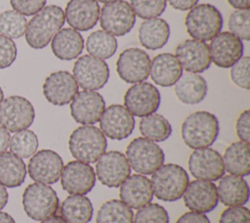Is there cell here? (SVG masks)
Wrapping results in <instances>:
<instances>
[{"label": "cell", "mask_w": 250, "mask_h": 223, "mask_svg": "<svg viewBox=\"0 0 250 223\" xmlns=\"http://www.w3.org/2000/svg\"><path fill=\"white\" fill-rule=\"evenodd\" d=\"M65 21L63 10L57 5H49L36 13L28 22L25 40L33 49L45 48Z\"/></svg>", "instance_id": "obj_1"}, {"label": "cell", "mask_w": 250, "mask_h": 223, "mask_svg": "<svg viewBox=\"0 0 250 223\" xmlns=\"http://www.w3.org/2000/svg\"><path fill=\"white\" fill-rule=\"evenodd\" d=\"M220 124L214 113L199 111L190 113L182 124V138L190 149H202L211 146L218 138Z\"/></svg>", "instance_id": "obj_2"}, {"label": "cell", "mask_w": 250, "mask_h": 223, "mask_svg": "<svg viewBox=\"0 0 250 223\" xmlns=\"http://www.w3.org/2000/svg\"><path fill=\"white\" fill-rule=\"evenodd\" d=\"M106 138L96 126L82 125L70 134L68 149L74 158L86 163L96 162L105 153Z\"/></svg>", "instance_id": "obj_3"}, {"label": "cell", "mask_w": 250, "mask_h": 223, "mask_svg": "<svg viewBox=\"0 0 250 223\" xmlns=\"http://www.w3.org/2000/svg\"><path fill=\"white\" fill-rule=\"evenodd\" d=\"M188 183V172L176 163L161 165L152 173L150 180L153 195L163 201H176L180 200Z\"/></svg>", "instance_id": "obj_4"}, {"label": "cell", "mask_w": 250, "mask_h": 223, "mask_svg": "<svg viewBox=\"0 0 250 223\" xmlns=\"http://www.w3.org/2000/svg\"><path fill=\"white\" fill-rule=\"evenodd\" d=\"M185 25L190 37L200 41L212 40L223 27L221 12L211 4L195 5L186 16Z\"/></svg>", "instance_id": "obj_5"}, {"label": "cell", "mask_w": 250, "mask_h": 223, "mask_svg": "<svg viewBox=\"0 0 250 223\" xmlns=\"http://www.w3.org/2000/svg\"><path fill=\"white\" fill-rule=\"evenodd\" d=\"M126 158L133 170L139 174L149 175L163 165L165 155L155 142L145 137H138L128 145Z\"/></svg>", "instance_id": "obj_6"}, {"label": "cell", "mask_w": 250, "mask_h": 223, "mask_svg": "<svg viewBox=\"0 0 250 223\" xmlns=\"http://www.w3.org/2000/svg\"><path fill=\"white\" fill-rule=\"evenodd\" d=\"M59 198L49 185L33 183L22 194V205L27 216L35 221H42L56 214L59 209Z\"/></svg>", "instance_id": "obj_7"}, {"label": "cell", "mask_w": 250, "mask_h": 223, "mask_svg": "<svg viewBox=\"0 0 250 223\" xmlns=\"http://www.w3.org/2000/svg\"><path fill=\"white\" fill-rule=\"evenodd\" d=\"M34 118V108L24 97L10 96L0 104V125L9 132L27 129Z\"/></svg>", "instance_id": "obj_8"}, {"label": "cell", "mask_w": 250, "mask_h": 223, "mask_svg": "<svg viewBox=\"0 0 250 223\" xmlns=\"http://www.w3.org/2000/svg\"><path fill=\"white\" fill-rule=\"evenodd\" d=\"M73 77L84 90L96 91L103 88L109 78L107 64L91 55L81 56L73 66Z\"/></svg>", "instance_id": "obj_9"}, {"label": "cell", "mask_w": 250, "mask_h": 223, "mask_svg": "<svg viewBox=\"0 0 250 223\" xmlns=\"http://www.w3.org/2000/svg\"><path fill=\"white\" fill-rule=\"evenodd\" d=\"M99 19L102 28L115 36L129 33L136 22V15L131 5L124 0L104 4L100 10Z\"/></svg>", "instance_id": "obj_10"}, {"label": "cell", "mask_w": 250, "mask_h": 223, "mask_svg": "<svg viewBox=\"0 0 250 223\" xmlns=\"http://www.w3.org/2000/svg\"><path fill=\"white\" fill-rule=\"evenodd\" d=\"M124 106L135 116H146L158 110L160 106V93L149 82L136 83L126 91Z\"/></svg>", "instance_id": "obj_11"}, {"label": "cell", "mask_w": 250, "mask_h": 223, "mask_svg": "<svg viewBox=\"0 0 250 223\" xmlns=\"http://www.w3.org/2000/svg\"><path fill=\"white\" fill-rule=\"evenodd\" d=\"M150 58L148 54L137 47L125 49L116 62L119 77L127 83L143 82L148 77Z\"/></svg>", "instance_id": "obj_12"}, {"label": "cell", "mask_w": 250, "mask_h": 223, "mask_svg": "<svg viewBox=\"0 0 250 223\" xmlns=\"http://www.w3.org/2000/svg\"><path fill=\"white\" fill-rule=\"evenodd\" d=\"M96 162L97 177L106 187H119L131 174V167L125 155L118 151L104 153Z\"/></svg>", "instance_id": "obj_13"}, {"label": "cell", "mask_w": 250, "mask_h": 223, "mask_svg": "<svg viewBox=\"0 0 250 223\" xmlns=\"http://www.w3.org/2000/svg\"><path fill=\"white\" fill-rule=\"evenodd\" d=\"M62 167V156L53 150L44 149L32 156L27 165V171L30 178L37 183L52 185L61 178Z\"/></svg>", "instance_id": "obj_14"}, {"label": "cell", "mask_w": 250, "mask_h": 223, "mask_svg": "<svg viewBox=\"0 0 250 223\" xmlns=\"http://www.w3.org/2000/svg\"><path fill=\"white\" fill-rule=\"evenodd\" d=\"M190 174L206 181H217L225 174L223 157L219 152L211 148L194 150L188 158Z\"/></svg>", "instance_id": "obj_15"}, {"label": "cell", "mask_w": 250, "mask_h": 223, "mask_svg": "<svg viewBox=\"0 0 250 223\" xmlns=\"http://www.w3.org/2000/svg\"><path fill=\"white\" fill-rule=\"evenodd\" d=\"M62 189L70 195H86L92 191L96 184L94 168L79 160L67 162L61 173Z\"/></svg>", "instance_id": "obj_16"}, {"label": "cell", "mask_w": 250, "mask_h": 223, "mask_svg": "<svg viewBox=\"0 0 250 223\" xmlns=\"http://www.w3.org/2000/svg\"><path fill=\"white\" fill-rule=\"evenodd\" d=\"M99 121L101 131L111 140L126 139L135 128L134 115L121 105H111L104 109Z\"/></svg>", "instance_id": "obj_17"}, {"label": "cell", "mask_w": 250, "mask_h": 223, "mask_svg": "<svg viewBox=\"0 0 250 223\" xmlns=\"http://www.w3.org/2000/svg\"><path fill=\"white\" fill-rule=\"evenodd\" d=\"M211 61L219 67H231L243 57L244 45L240 38L229 31L217 34L209 45Z\"/></svg>", "instance_id": "obj_18"}, {"label": "cell", "mask_w": 250, "mask_h": 223, "mask_svg": "<svg viewBox=\"0 0 250 223\" xmlns=\"http://www.w3.org/2000/svg\"><path fill=\"white\" fill-rule=\"evenodd\" d=\"M78 84L73 75L66 70L52 72L43 84V94L46 100L55 106H65L78 93Z\"/></svg>", "instance_id": "obj_19"}, {"label": "cell", "mask_w": 250, "mask_h": 223, "mask_svg": "<svg viewBox=\"0 0 250 223\" xmlns=\"http://www.w3.org/2000/svg\"><path fill=\"white\" fill-rule=\"evenodd\" d=\"M105 109L104 97L96 92L84 90L78 92L70 103V114L80 124L90 125L97 123Z\"/></svg>", "instance_id": "obj_20"}, {"label": "cell", "mask_w": 250, "mask_h": 223, "mask_svg": "<svg viewBox=\"0 0 250 223\" xmlns=\"http://www.w3.org/2000/svg\"><path fill=\"white\" fill-rule=\"evenodd\" d=\"M176 57L188 72L200 73L209 68L212 61L209 45L200 40L188 39L176 48Z\"/></svg>", "instance_id": "obj_21"}, {"label": "cell", "mask_w": 250, "mask_h": 223, "mask_svg": "<svg viewBox=\"0 0 250 223\" xmlns=\"http://www.w3.org/2000/svg\"><path fill=\"white\" fill-rule=\"evenodd\" d=\"M183 197L188 209L201 213L212 211L219 202L217 186L206 180L197 179L188 183Z\"/></svg>", "instance_id": "obj_22"}, {"label": "cell", "mask_w": 250, "mask_h": 223, "mask_svg": "<svg viewBox=\"0 0 250 223\" xmlns=\"http://www.w3.org/2000/svg\"><path fill=\"white\" fill-rule=\"evenodd\" d=\"M100 10L97 0H69L65 7L64 17L73 29L88 31L97 24Z\"/></svg>", "instance_id": "obj_23"}, {"label": "cell", "mask_w": 250, "mask_h": 223, "mask_svg": "<svg viewBox=\"0 0 250 223\" xmlns=\"http://www.w3.org/2000/svg\"><path fill=\"white\" fill-rule=\"evenodd\" d=\"M121 201L133 209H139L149 203L153 198L150 180L143 174L130 175L121 185Z\"/></svg>", "instance_id": "obj_24"}, {"label": "cell", "mask_w": 250, "mask_h": 223, "mask_svg": "<svg viewBox=\"0 0 250 223\" xmlns=\"http://www.w3.org/2000/svg\"><path fill=\"white\" fill-rule=\"evenodd\" d=\"M149 74L153 82L162 87L175 85L183 74V67L177 57L170 53H162L150 61Z\"/></svg>", "instance_id": "obj_25"}, {"label": "cell", "mask_w": 250, "mask_h": 223, "mask_svg": "<svg viewBox=\"0 0 250 223\" xmlns=\"http://www.w3.org/2000/svg\"><path fill=\"white\" fill-rule=\"evenodd\" d=\"M84 39L79 31L64 27L60 29L52 38L51 49L53 54L60 60L71 61L82 53Z\"/></svg>", "instance_id": "obj_26"}, {"label": "cell", "mask_w": 250, "mask_h": 223, "mask_svg": "<svg viewBox=\"0 0 250 223\" xmlns=\"http://www.w3.org/2000/svg\"><path fill=\"white\" fill-rule=\"evenodd\" d=\"M219 201L227 206L243 205L249 200V185L240 176H223L217 187Z\"/></svg>", "instance_id": "obj_27"}, {"label": "cell", "mask_w": 250, "mask_h": 223, "mask_svg": "<svg viewBox=\"0 0 250 223\" xmlns=\"http://www.w3.org/2000/svg\"><path fill=\"white\" fill-rule=\"evenodd\" d=\"M208 86L205 78L198 73L187 72L182 74L175 83L177 98L184 104L195 105L204 100Z\"/></svg>", "instance_id": "obj_28"}, {"label": "cell", "mask_w": 250, "mask_h": 223, "mask_svg": "<svg viewBox=\"0 0 250 223\" xmlns=\"http://www.w3.org/2000/svg\"><path fill=\"white\" fill-rule=\"evenodd\" d=\"M139 41L142 46L148 50L162 48L170 37L168 22L160 18L148 19L143 22L138 31Z\"/></svg>", "instance_id": "obj_29"}, {"label": "cell", "mask_w": 250, "mask_h": 223, "mask_svg": "<svg viewBox=\"0 0 250 223\" xmlns=\"http://www.w3.org/2000/svg\"><path fill=\"white\" fill-rule=\"evenodd\" d=\"M223 162L225 170L231 175L248 176L250 174L249 144L237 141L230 144L225 151Z\"/></svg>", "instance_id": "obj_30"}, {"label": "cell", "mask_w": 250, "mask_h": 223, "mask_svg": "<svg viewBox=\"0 0 250 223\" xmlns=\"http://www.w3.org/2000/svg\"><path fill=\"white\" fill-rule=\"evenodd\" d=\"M60 211L67 223H89L94 208L89 198L83 195H70L62 201Z\"/></svg>", "instance_id": "obj_31"}, {"label": "cell", "mask_w": 250, "mask_h": 223, "mask_svg": "<svg viewBox=\"0 0 250 223\" xmlns=\"http://www.w3.org/2000/svg\"><path fill=\"white\" fill-rule=\"evenodd\" d=\"M26 176L24 161L11 152L0 154V184L4 187L21 186Z\"/></svg>", "instance_id": "obj_32"}, {"label": "cell", "mask_w": 250, "mask_h": 223, "mask_svg": "<svg viewBox=\"0 0 250 223\" xmlns=\"http://www.w3.org/2000/svg\"><path fill=\"white\" fill-rule=\"evenodd\" d=\"M117 40L112 34L100 29L92 32L86 40L87 52L91 56L102 60L112 57L117 50Z\"/></svg>", "instance_id": "obj_33"}, {"label": "cell", "mask_w": 250, "mask_h": 223, "mask_svg": "<svg viewBox=\"0 0 250 223\" xmlns=\"http://www.w3.org/2000/svg\"><path fill=\"white\" fill-rule=\"evenodd\" d=\"M140 132L153 142H163L171 136L172 126L163 115L151 113L141 119Z\"/></svg>", "instance_id": "obj_34"}, {"label": "cell", "mask_w": 250, "mask_h": 223, "mask_svg": "<svg viewBox=\"0 0 250 223\" xmlns=\"http://www.w3.org/2000/svg\"><path fill=\"white\" fill-rule=\"evenodd\" d=\"M133 210L123 201L110 200L102 204L100 207L96 223H133Z\"/></svg>", "instance_id": "obj_35"}, {"label": "cell", "mask_w": 250, "mask_h": 223, "mask_svg": "<svg viewBox=\"0 0 250 223\" xmlns=\"http://www.w3.org/2000/svg\"><path fill=\"white\" fill-rule=\"evenodd\" d=\"M37 135L28 129H23L18 132L10 138L9 148L11 153L21 158H28L33 156L38 148Z\"/></svg>", "instance_id": "obj_36"}, {"label": "cell", "mask_w": 250, "mask_h": 223, "mask_svg": "<svg viewBox=\"0 0 250 223\" xmlns=\"http://www.w3.org/2000/svg\"><path fill=\"white\" fill-rule=\"evenodd\" d=\"M27 21L24 16L15 10L0 14V33L8 38H20L25 33Z\"/></svg>", "instance_id": "obj_37"}, {"label": "cell", "mask_w": 250, "mask_h": 223, "mask_svg": "<svg viewBox=\"0 0 250 223\" xmlns=\"http://www.w3.org/2000/svg\"><path fill=\"white\" fill-rule=\"evenodd\" d=\"M131 7L139 18L144 20L158 18L166 9L167 0H130Z\"/></svg>", "instance_id": "obj_38"}, {"label": "cell", "mask_w": 250, "mask_h": 223, "mask_svg": "<svg viewBox=\"0 0 250 223\" xmlns=\"http://www.w3.org/2000/svg\"><path fill=\"white\" fill-rule=\"evenodd\" d=\"M133 223H169V215L162 205L149 202L138 209Z\"/></svg>", "instance_id": "obj_39"}, {"label": "cell", "mask_w": 250, "mask_h": 223, "mask_svg": "<svg viewBox=\"0 0 250 223\" xmlns=\"http://www.w3.org/2000/svg\"><path fill=\"white\" fill-rule=\"evenodd\" d=\"M229 28L241 40L250 39V11L236 10L229 16Z\"/></svg>", "instance_id": "obj_40"}, {"label": "cell", "mask_w": 250, "mask_h": 223, "mask_svg": "<svg viewBox=\"0 0 250 223\" xmlns=\"http://www.w3.org/2000/svg\"><path fill=\"white\" fill-rule=\"evenodd\" d=\"M249 67L250 58L249 56H244L241 57L230 68V78L232 82L238 87L246 90L250 88Z\"/></svg>", "instance_id": "obj_41"}, {"label": "cell", "mask_w": 250, "mask_h": 223, "mask_svg": "<svg viewBox=\"0 0 250 223\" xmlns=\"http://www.w3.org/2000/svg\"><path fill=\"white\" fill-rule=\"evenodd\" d=\"M219 223H250V211L243 205L229 206L222 212Z\"/></svg>", "instance_id": "obj_42"}, {"label": "cell", "mask_w": 250, "mask_h": 223, "mask_svg": "<svg viewBox=\"0 0 250 223\" xmlns=\"http://www.w3.org/2000/svg\"><path fill=\"white\" fill-rule=\"evenodd\" d=\"M17 58V47L15 42L0 34V68L9 67Z\"/></svg>", "instance_id": "obj_43"}, {"label": "cell", "mask_w": 250, "mask_h": 223, "mask_svg": "<svg viewBox=\"0 0 250 223\" xmlns=\"http://www.w3.org/2000/svg\"><path fill=\"white\" fill-rule=\"evenodd\" d=\"M47 0H10L13 9L22 16H33L45 7Z\"/></svg>", "instance_id": "obj_44"}, {"label": "cell", "mask_w": 250, "mask_h": 223, "mask_svg": "<svg viewBox=\"0 0 250 223\" xmlns=\"http://www.w3.org/2000/svg\"><path fill=\"white\" fill-rule=\"evenodd\" d=\"M249 123H250V112L249 110H245L237 117V120L235 123V130L240 141L248 144L250 142Z\"/></svg>", "instance_id": "obj_45"}, {"label": "cell", "mask_w": 250, "mask_h": 223, "mask_svg": "<svg viewBox=\"0 0 250 223\" xmlns=\"http://www.w3.org/2000/svg\"><path fill=\"white\" fill-rule=\"evenodd\" d=\"M176 223H211L209 218L201 212L188 211L179 217Z\"/></svg>", "instance_id": "obj_46"}, {"label": "cell", "mask_w": 250, "mask_h": 223, "mask_svg": "<svg viewBox=\"0 0 250 223\" xmlns=\"http://www.w3.org/2000/svg\"><path fill=\"white\" fill-rule=\"evenodd\" d=\"M169 4L176 10L180 11H188L193 8L198 0H167Z\"/></svg>", "instance_id": "obj_47"}, {"label": "cell", "mask_w": 250, "mask_h": 223, "mask_svg": "<svg viewBox=\"0 0 250 223\" xmlns=\"http://www.w3.org/2000/svg\"><path fill=\"white\" fill-rule=\"evenodd\" d=\"M10 138L11 136L9 131L0 125V154L6 152V150L9 148Z\"/></svg>", "instance_id": "obj_48"}, {"label": "cell", "mask_w": 250, "mask_h": 223, "mask_svg": "<svg viewBox=\"0 0 250 223\" xmlns=\"http://www.w3.org/2000/svg\"><path fill=\"white\" fill-rule=\"evenodd\" d=\"M229 4L237 10H249L250 0H228Z\"/></svg>", "instance_id": "obj_49"}, {"label": "cell", "mask_w": 250, "mask_h": 223, "mask_svg": "<svg viewBox=\"0 0 250 223\" xmlns=\"http://www.w3.org/2000/svg\"><path fill=\"white\" fill-rule=\"evenodd\" d=\"M8 192L6 190V187L0 184V210L5 207V205L8 202Z\"/></svg>", "instance_id": "obj_50"}, {"label": "cell", "mask_w": 250, "mask_h": 223, "mask_svg": "<svg viewBox=\"0 0 250 223\" xmlns=\"http://www.w3.org/2000/svg\"><path fill=\"white\" fill-rule=\"evenodd\" d=\"M41 223H67L62 216L59 215H53L51 217H48L41 221Z\"/></svg>", "instance_id": "obj_51"}, {"label": "cell", "mask_w": 250, "mask_h": 223, "mask_svg": "<svg viewBox=\"0 0 250 223\" xmlns=\"http://www.w3.org/2000/svg\"><path fill=\"white\" fill-rule=\"evenodd\" d=\"M0 223H16V221L9 213L0 211Z\"/></svg>", "instance_id": "obj_52"}, {"label": "cell", "mask_w": 250, "mask_h": 223, "mask_svg": "<svg viewBox=\"0 0 250 223\" xmlns=\"http://www.w3.org/2000/svg\"><path fill=\"white\" fill-rule=\"evenodd\" d=\"M97 1L107 4V3H112V2H116V1H120V0H97Z\"/></svg>", "instance_id": "obj_53"}, {"label": "cell", "mask_w": 250, "mask_h": 223, "mask_svg": "<svg viewBox=\"0 0 250 223\" xmlns=\"http://www.w3.org/2000/svg\"><path fill=\"white\" fill-rule=\"evenodd\" d=\"M3 98H4V93H3L2 88L0 87V104H1V102L3 101Z\"/></svg>", "instance_id": "obj_54"}]
</instances>
